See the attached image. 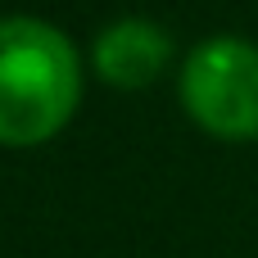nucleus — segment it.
Here are the masks:
<instances>
[{
	"label": "nucleus",
	"instance_id": "nucleus-1",
	"mask_svg": "<svg viewBox=\"0 0 258 258\" xmlns=\"http://www.w3.org/2000/svg\"><path fill=\"white\" fill-rule=\"evenodd\" d=\"M82 100V59L45 18H0V145L32 150L68 127Z\"/></svg>",
	"mask_w": 258,
	"mask_h": 258
},
{
	"label": "nucleus",
	"instance_id": "nucleus-2",
	"mask_svg": "<svg viewBox=\"0 0 258 258\" xmlns=\"http://www.w3.org/2000/svg\"><path fill=\"white\" fill-rule=\"evenodd\" d=\"M181 109L200 132L227 145L258 141V45L245 36H209L181 63Z\"/></svg>",
	"mask_w": 258,
	"mask_h": 258
},
{
	"label": "nucleus",
	"instance_id": "nucleus-3",
	"mask_svg": "<svg viewBox=\"0 0 258 258\" xmlns=\"http://www.w3.org/2000/svg\"><path fill=\"white\" fill-rule=\"evenodd\" d=\"M172 59V36L154 23V18H118L109 23L95 45H91V63L95 73L109 82V86H122V91H141L150 86Z\"/></svg>",
	"mask_w": 258,
	"mask_h": 258
}]
</instances>
